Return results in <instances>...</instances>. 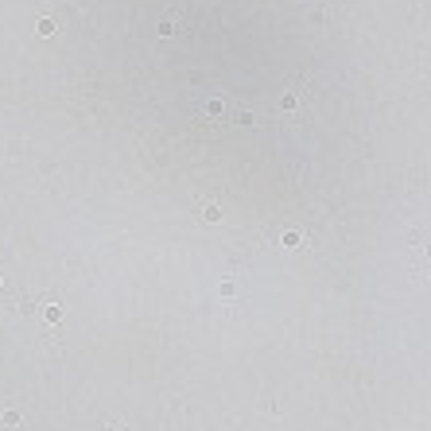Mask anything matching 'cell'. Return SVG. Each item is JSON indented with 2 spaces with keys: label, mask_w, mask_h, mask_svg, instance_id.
I'll list each match as a JSON object with an SVG mask.
<instances>
[{
  "label": "cell",
  "mask_w": 431,
  "mask_h": 431,
  "mask_svg": "<svg viewBox=\"0 0 431 431\" xmlns=\"http://www.w3.org/2000/svg\"><path fill=\"white\" fill-rule=\"evenodd\" d=\"M202 218H206V222H218V218H222V206H218V202H206V206H202Z\"/></svg>",
  "instance_id": "6da1fadb"
},
{
  "label": "cell",
  "mask_w": 431,
  "mask_h": 431,
  "mask_svg": "<svg viewBox=\"0 0 431 431\" xmlns=\"http://www.w3.org/2000/svg\"><path fill=\"white\" fill-rule=\"evenodd\" d=\"M39 35H55V20H39Z\"/></svg>",
  "instance_id": "7a4b0ae2"
},
{
  "label": "cell",
  "mask_w": 431,
  "mask_h": 431,
  "mask_svg": "<svg viewBox=\"0 0 431 431\" xmlns=\"http://www.w3.org/2000/svg\"><path fill=\"white\" fill-rule=\"evenodd\" d=\"M222 109H225V105H222V101H218V97H214V101H210V105H206V113H210V117H218V113H222Z\"/></svg>",
  "instance_id": "3957f363"
}]
</instances>
